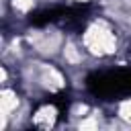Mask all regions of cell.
<instances>
[{"mask_svg": "<svg viewBox=\"0 0 131 131\" xmlns=\"http://www.w3.org/2000/svg\"><path fill=\"white\" fill-rule=\"evenodd\" d=\"M84 43L92 53H111L117 45L113 33L102 25H92L84 35Z\"/></svg>", "mask_w": 131, "mask_h": 131, "instance_id": "6da1fadb", "label": "cell"}, {"mask_svg": "<svg viewBox=\"0 0 131 131\" xmlns=\"http://www.w3.org/2000/svg\"><path fill=\"white\" fill-rule=\"evenodd\" d=\"M0 104H2V113H4V117H6V113H10L12 108H16V104H18L16 94L10 92V90H4V92H2V98H0Z\"/></svg>", "mask_w": 131, "mask_h": 131, "instance_id": "7a4b0ae2", "label": "cell"}, {"mask_svg": "<svg viewBox=\"0 0 131 131\" xmlns=\"http://www.w3.org/2000/svg\"><path fill=\"white\" fill-rule=\"evenodd\" d=\"M53 119H55V111L49 108V106L41 108V111L37 113V117H35V121H37L39 125H43V127H49V125L53 123Z\"/></svg>", "mask_w": 131, "mask_h": 131, "instance_id": "3957f363", "label": "cell"}, {"mask_svg": "<svg viewBox=\"0 0 131 131\" xmlns=\"http://www.w3.org/2000/svg\"><path fill=\"white\" fill-rule=\"evenodd\" d=\"M63 53H66V59H68V61H72V63H76V61H80V59H82V55L78 53V49H76L74 45H68Z\"/></svg>", "mask_w": 131, "mask_h": 131, "instance_id": "277c9868", "label": "cell"}, {"mask_svg": "<svg viewBox=\"0 0 131 131\" xmlns=\"http://www.w3.org/2000/svg\"><path fill=\"white\" fill-rule=\"evenodd\" d=\"M33 4H35V0H12V6H14L16 10H20V12L31 10V8H33Z\"/></svg>", "mask_w": 131, "mask_h": 131, "instance_id": "5b68a950", "label": "cell"}, {"mask_svg": "<svg viewBox=\"0 0 131 131\" xmlns=\"http://www.w3.org/2000/svg\"><path fill=\"white\" fill-rule=\"evenodd\" d=\"M121 117L127 119V121H131V100H127V102L121 104Z\"/></svg>", "mask_w": 131, "mask_h": 131, "instance_id": "8992f818", "label": "cell"}, {"mask_svg": "<svg viewBox=\"0 0 131 131\" xmlns=\"http://www.w3.org/2000/svg\"><path fill=\"white\" fill-rule=\"evenodd\" d=\"M86 127H96V121H92V119H88V121H84V123H80V129H86Z\"/></svg>", "mask_w": 131, "mask_h": 131, "instance_id": "52a82bcc", "label": "cell"}, {"mask_svg": "<svg viewBox=\"0 0 131 131\" xmlns=\"http://www.w3.org/2000/svg\"><path fill=\"white\" fill-rule=\"evenodd\" d=\"M78 2H86V0H78Z\"/></svg>", "mask_w": 131, "mask_h": 131, "instance_id": "ba28073f", "label": "cell"}]
</instances>
